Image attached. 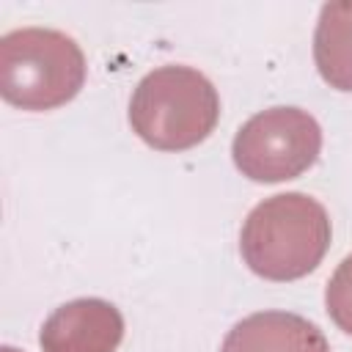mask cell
I'll return each instance as SVG.
<instances>
[{
	"mask_svg": "<svg viewBox=\"0 0 352 352\" xmlns=\"http://www.w3.org/2000/svg\"><path fill=\"white\" fill-rule=\"evenodd\" d=\"M220 352H330V344L305 316L258 311L228 330Z\"/></svg>",
	"mask_w": 352,
	"mask_h": 352,
	"instance_id": "cell-6",
	"label": "cell"
},
{
	"mask_svg": "<svg viewBox=\"0 0 352 352\" xmlns=\"http://www.w3.org/2000/svg\"><path fill=\"white\" fill-rule=\"evenodd\" d=\"M330 217L305 192H280L250 209L239 234L245 264L267 280H294L316 270L330 248Z\"/></svg>",
	"mask_w": 352,
	"mask_h": 352,
	"instance_id": "cell-1",
	"label": "cell"
},
{
	"mask_svg": "<svg viewBox=\"0 0 352 352\" xmlns=\"http://www.w3.org/2000/svg\"><path fill=\"white\" fill-rule=\"evenodd\" d=\"M220 118L214 85L190 66L148 72L129 102V124L143 143L160 151H184L204 143Z\"/></svg>",
	"mask_w": 352,
	"mask_h": 352,
	"instance_id": "cell-2",
	"label": "cell"
},
{
	"mask_svg": "<svg viewBox=\"0 0 352 352\" xmlns=\"http://www.w3.org/2000/svg\"><path fill=\"white\" fill-rule=\"evenodd\" d=\"M85 82L77 41L52 28H19L0 38V94L22 110H52L72 102Z\"/></svg>",
	"mask_w": 352,
	"mask_h": 352,
	"instance_id": "cell-3",
	"label": "cell"
},
{
	"mask_svg": "<svg viewBox=\"0 0 352 352\" xmlns=\"http://www.w3.org/2000/svg\"><path fill=\"white\" fill-rule=\"evenodd\" d=\"M0 352H19V349H14V346H3Z\"/></svg>",
	"mask_w": 352,
	"mask_h": 352,
	"instance_id": "cell-9",
	"label": "cell"
},
{
	"mask_svg": "<svg viewBox=\"0 0 352 352\" xmlns=\"http://www.w3.org/2000/svg\"><path fill=\"white\" fill-rule=\"evenodd\" d=\"M314 60L330 88L352 91V0L322 6L314 33Z\"/></svg>",
	"mask_w": 352,
	"mask_h": 352,
	"instance_id": "cell-7",
	"label": "cell"
},
{
	"mask_svg": "<svg viewBox=\"0 0 352 352\" xmlns=\"http://www.w3.org/2000/svg\"><path fill=\"white\" fill-rule=\"evenodd\" d=\"M322 148V129L308 110L270 107L248 118L234 135V165L242 176L264 184L297 179Z\"/></svg>",
	"mask_w": 352,
	"mask_h": 352,
	"instance_id": "cell-4",
	"label": "cell"
},
{
	"mask_svg": "<svg viewBox=\"0 0 352 352\" xmlns=\"http://www.w3.org/2000/svg\"><path fill=\"white\" fill-rule=\"evenodd\" d=\"M324 302H327L330 319L346 336H352V253L333 272V278L327 283V292H324Z\"/></svg>",
	"mask_w": 352,
	"mask_h": 352,
	"instance_id": "cell-8",
	"label": "cell"
},
{
	"mask_svg": "<svg viewBox=\"0 0 352 352\" xmlns=\"http://www.w3.org/2000/svg\"><path fill=\"white\" fill-rule=\"evenodd\" d=\"M121 338L118 308L99 297H80L50 314L38 344L44 352H116Z\"/></svg>",
	"mask_w": 352,
	"mask_h": 352,
	"instance_id": "cell-5",
	"label": "cell"
}]
</instances>
